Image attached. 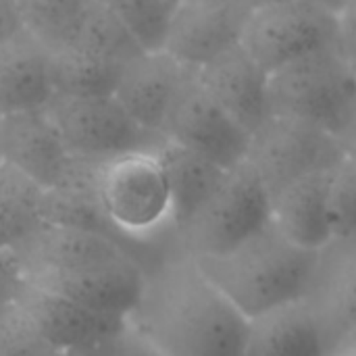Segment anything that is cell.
<instances>
[{"label": "cell", "instance_id": "1", "mask_svg": "<svg viewBox=\"0 0 356 356\" xmlns=\"http://www.w3.org/2000/svg\"><path fill=\"white\" fill-rule=\"evenodd\" d=\"M131 323L152 350L165 355H244L248 338V319L188 252L148 275Z\"/></svg>", "mask_w": 356, "mask_h": 356}, {"label": "cell", "instance_id": "2", "mask_svg": "<svg viewBox=\"0 0 356 356\" xmlns=\"http://www.w3.org/2000/svg\"><path fill=\"white\" fill-rule=\"evenodd\" d=\"M319 257L321 250L292 242L269 221L229 252L194 259L229 302L246 319H252L269 309L309 296Z\"/></svg>", "mask_w": 356, "mask_h": 356}, {"label": "cell", "instance_id": "3", "mask_svg": "<svg viewBox=\"0 0 356 356\" xmlns=\"http://www.w3.org/2000/svg\"><path fill=\"white\" fill-rule=\"evenodd\" d=\"M94 192L121 238L142 242L173 229L171 188L156 148L131 150L96 165Z\"/></svg>", "mask_w": 356, "mask_h": 356}, {"label": "cell", "instance_id": "4", "mask_svg": "<svg viewBox=\"0 0 356 356\" xmlns=\"http://www.w3.org/2000/svg\"><path fill=\"white\" fill-rule=\"evenodd\" d=\"M356 102V71L338 44L271 73L273 115L307 121L334 136Z\"/></svg>", "mask_w": 356, "mask_h": 356}, {"label": "cell", "instance_id": "5", "mask_svg": "<svg viewBox=\"0 0 356 356\" xmlns=\"http://www.w3.org/2000/svg\"><path fill=\"white\" fill-rule=\"evenodd\" d=\"M271 221V194L248 161L225 171L223 179L175 232L192 257H215L240 246Z\"/></svg>", "mask_w": 356, "mask_h": 356}, {"label": "cell", "instance_id": "6", "mask_svg": "<svg viewBox=\"0 0 356 356\" xmlns=\"http://www.w3.org/2000/svg\"><path fill=\"white\" fill-rule=\"evenodd\" d=\"M46 108L73 156L86 163L100 165L131 150L159 148L165 140L142 127L115 94L56 92Z\"/></svg>", "mask_w": 356, "mask_h": 356}, {"label": "cell", "instance_id": "7", "mask_svg": "<svg viewBox=\"0 0 356 356\" xmlns=\"http://www.w3.org/2000/svg\"><path fill=\"white\" fill-rule=\"evenodd\" d=\"M269 71L338 44V10L319 0H275L254 6L240 38Z\"/></svg>", "mask_w": 356, "mask_h": 356}, {"label": "cell", "instance_id": "8", "mask_svg": "<svg viewBox=\"0 0 356 356\" xmlns=\"http://www.w3.org/2000/svg\"><path fill=\"white\" fill-rule=\"evenodd\" d=\"M342 156L344 150L332 131L292 117L271 115L252 131L246 161L273 196L307 175L330 171Z\"/></svg>", "mask_w": 356, "mask_h": 356}, {"label": "cell", "instance_id": "9", "mask_svg": "<svg viewBox=\"0 0 356 356\" xmlns=\"http://www.w3.org/2000/svg\"><path fill=\"white\" fill-rule=\"evenodd\" d=\"M17 311L44 353H96L125 340L134 330L129 319L96 313L33 284L21 292Z\"/></svg>", "mask_w": 356, "mask_h": 356}, {"label": "cell", "instance_id": "10", "mask_svg": "<svg viewBox=\"0 0 356 356\" xmlns=\"http://www.w3.org/2000/svg\"><path fill=\"white\" fill-rule=\"evenodd\" d=\"M0 161L44 190L71 186L86 165L73 156L46 106L0 117Z\"/></svg>", "mask_w": 356, "mask_h": 356}, {"label": "cell", "instance_id": "11", "mask_svg": "<svg viewBox=\"0 0 356 356\" xmlns=\"http://www.w3.org/2000/svg\"><path fill=\"white\" fill-rule=\"evenodd\" d=\"M163 136L223 169H232L246 161L252 134L215 102L200 83L196 69H192L169 113Z\"/></svg>", "mask_w": 356, "mask_h": 356}, {"label": "cell", "instance_id": "12", "mask_svg": "<svg viewBox=\"0 0 356 356\" xmlns=\"http://www.w3.org/2000/svg\"><path fill=\"white\" fill-rule=\"evenodd\" d=\"M248 13L238 0H181L173 8L163 50L200 69L240 42Z\"/></svg>", "mask_w": 356, "mask_h": 356}, {"label": "cell", "instance_id": "13", "mask_svg": "<svg viewBox=\"0 0 356 356\" xmlns=\"http://www.w3.org/2000/svg\"><path fill=\"white\" fill-rule=\"evenodd\" d=\"M196 73L215 102L250 134L273 115L271 73L242 42L196 69Z\"/></svg>", "mask_w": 356, "mask_h": 356}, {"label": "cell", "instance_id": "14", "mask_svg": "<svg viewBox=\"0 0 356 356\" xmlns=\"http://www.w3.org/2000/svg\"><path fill=\"white\" fill-rule=\"evenodd\" d=\"M190 71L167 50H144L123 65L113 94L142 127L163 136Z\"/></svg>", "mask_w": 356, "mask_h": 356}, {"label": "cell", "instance_id": "15", "mask_svg": "<svg viewBox=\"0 0 356 356\" xmlns=\"http://www.w3.org/2000/svg\"><path fill=\"white\" fill-rule=\"evenodd\" d=\"M56 94L50 50L27 29L0 44V117L44 108Z\"/></svg>", "mask_w": 356, "mask_h": 356}, {"label": "cell", "instance_id": "16", "mask_svg": "<svg viewBox=\"0 0 356 356\" xmlns=\"http://www.w3.org/2000/svg\"><path fill=\"white\" fill-rule=\"evenodd\" d=\"M244 355H327V338L309 296L280 305L248 319Z\"/></svg>", "mask_w": 356, "mask_h": 356}, {"label": "cell", "instance_id": "17", "mask_svg": "<svg viewBox=\"0 0 356 356\" xmlns=\"http://www.w3.org/2000/svg\"><path fill=\"white\" fill-rule=\"evenodd\" d=\"M330 346L356 330V240H334L321 250L309 294Z\"/></svg>", "mask_w": 356, "mask_h": 356}, {"label": "cell", "instance_id": "18", "mask_svg": "<svg viewBox=\"0 0 356 356\" xmlns=\"http://www.w3.org/2000/svg\"><path fill=\"white\" fill-rule=\"evenodd\" d=\"M330 171L307 175L271 196V221L292 242L323 250L334 242L330 219Z\"/></svg>", "mask_w": 356, "mask_h": 356}, {"label": "cell", "instance_id": "19", "mask_svg": "<svg viewBox=\"0 0 356 356\" xmlns=\"http://www.w3.org/2000/svg\"><path fill=\"white\" fill-rule=\"evenodd\" d=\"M156 152L171 188L173 232H179L209 200L227 169L171 140H163Z\"/></svg>", "mask_w": 356, "mask_h": 356}, {"label": "cell", "instance_id": "20", "mask_svg": "<svg viewBox=\"0 0 356 356\" xmlns=\"http://www.w3.org/2000/svg\"><path fill=\"white\" fill-rule=\"evenodd\" d=\"M46 190L0 161V246L19 248L46 225Z\"/></svg>", "mask_w": 356, "mask_h": 356}, {"label": "cell", "instance_id": "21", "mask_svg": "<svg viewBox=\"0 0 356 356\" xmlns=\"http://www.w3.org/2000/svg\"><path fill=\"white\" fill-rule=\"evenodd\" d=\"M63 48H71L86 56L113 65H125L127 60L144 52L131 31L102 0H94L90 4L73 38Z\"/></svg>", "mask_w": 356, "mask_h": 356}, {"label": "cell", "instance_id": "22", "mask_svg": "<svg viewBox=\"0 0 356 356\" xmlns=\"http://www.w3.org/2000/svg\"><path fill=\"white\" fill-rule=\"evenodd\" d=\"M94 0H19L25 29L48 50L69 44Z\"/></svg>", "mask_w": 356, "mask_h": 356}, {"label": "cell", "instance_id": "23", "mask_svg": "<svg viewBox=\"0 0 356 356\" xmlns=\"http://www.w3.org/2000/svg\"><path fill=\"white\" fill-rule=\"evenodd\" d=\"M50 58L54 88L67 94H113L123 69L71 48L50 50Z\"/></svg>", "mask_w": 356, "mask_h": 356}, {"label": "cell", "instance_id": "24", "mask_svg": "<svg viewBox=\"0 0 356 356\" xmlns=\"http://www.w3.org/2000/svg\"><path fill=\"white\" fill-rule=\"evenodd\" d=\"M144 50H163L175 4L171 0H102Z\"/></svg>", "mask_w": 356, "mask_h": 356}, {"label": "cell", "instance_id": "25", "mask_svg": "<svg viewBox=\"0 0 356 356\" xmlns=\"http://www.w3.org/2000/svg\"><path fill=\"white\" fill-rule=\"evenodd\" d=\"M327 202L334 240H356V159L348 154L330 169Z\"/></svg>", "mask_w": 356, "mask_h": 356}, {"label": "cell", "instance_id": "26", "mask_svg": "<svg viewBox=\"0 0 356 356\" xmlns=\"http://www.w3.org/2000/svg\"><path fill=\"white\" fill-rule=\"evenodd\" d=\"M27 273L13 248L0 246V313L13 307L27 288Z\"/></svg>", "mask_w": 356, "mask_h": 356}, {"label": "cell", "instance_id": "27", "mask_svg": "<svg viewBox=\"0 0 356 356\" xmlns=\"http://www.w3.org/2000/svg\"><path fill=\"white\" fill-rule=\"evenodd\" d=\"M338 46L356 71V0H344L338 8Z\"/></svg>", "mask_w": 356, "mask_h": 356}, {"label": "cell", "instance_id": "28", "mask_svg": "<svg viewBox=\"0 0 356 356\" xmlns=\"http://www.w3.org/2000/svg\"><path fill=\"white\" fill-rule=\"evenodd\" d=\"M25 31L19 0H0V44Z\"/></svg>", "mask_w": 356, "mask_h": 356}, {"label": "cell", "instance_id": "29", "mask_svg": "<svg viewBox=\"0 0 356 356\" xmlns=\"http://www.w3.org/2000/svg\"><path fill=\"white\" fill-rule=\"evenodd\" d=\"M336 138H338V142H340L344 154L356 159V102L355 106H353V111H350V115L346 117L344 125H342L340 131L336 134Z\"/></svg>", "mask_w": 356, "mask_h": 356}, {"label": "cell", "instance_id": "30", "mask_svg": "<svg viewBox=\"0 0 356 356\" xmlns=\"http://www.w3.org/2000/svg\"><path fill=\"white\" fill-rule=\"evenodd\" d=\"M327 355H356V330L340 336L332 346Z\"/></svg>", "mask_w": 356, "mask_h": 356}, {"label": "cell", "instance_id": "31", "mask_svg": "<svg viewBox=\"0 0 356 356\" xmlns=\"http://www.w3.org/2000/svg\"><path fill=\"white\" fill-rule=\"evenodd\" d=\"M240 4H244L246 8H254V6H259V4H265V2H275V0H238ZM319 2H325V4H330V6H334L336 10L340 8V4L344 2V0H319Z\"/></svg>", "mask_w": 356, "mask_h": 356}, {"label": "cell", "instance_id": "32", "mask_svg": "<svg viewBox=\"0 0 356 356\" xmlns=\"http://www.w3.org/2000/svg\"><path fill=\"white\" fill-rule=\"evenodd\" d=\"M171 2H173V4H177V2H181V0H171Z\"/></svg>", "mask_w": 356, "mask_h": 356}]
</instances>
